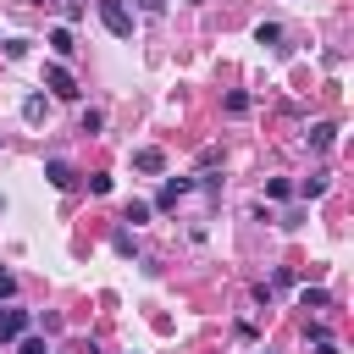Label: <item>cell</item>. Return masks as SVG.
<instances>
[{
	"label": "cell",
	"instance_id": "obj_9",
	"mask_svg": "<svg viewBox=\"0 0 354 354\" xmlns=\"http://www.w3.org/2000/svg\"><path fill=\"white\" fill-rule=\"evenodd\" d=\"M293 194H304V199H321V194H326V171H315V177H310V183H299Z\"/></svg>",
	"mask_w": 354,
	"mask_h": 354
},
{
	"label": "cell",
	"instance_id": "obj_5",
	"mask_svg": "<svg viewBox=\"0 0 354 354\" xmlns=\"http://www.w3.org/2000/svg\"><path fill=\"white\" fill-rule=\"evenodd\" d=\"M133 171L155 177V171H166V155H160V149H133Z\"/></svg>",
	"mask_w": 354,
	"mask_h": 354
},
{
	"label": "cell",
	"instance_id": "obj_4",
	"mask_svg": "<svg viewBox=\"0 0 354 354\" xmlns=\"http://www.w3.org/2000/svg\"><path fill=\"white\" fill-rule=\"evenodd\" d=\"M188 188H194V183H188V177H166V183H160V194H155V205H149V210H177V199H183V194H188Z\"/></svg>",
	"mask_w": 354,
	"mask_h": 354
},
{
	"label": "cell",
	"instance_id": "obj_19",
	"mask_svg": "<svg viewBox=\"0 0 354 354\" xmlns=\"http://www.w3.org/2000/svg\"><path fill=\"white\" fill-rule=\"evenodd\" d=\"M61 11H66V17L77 22V17H83V0H61Z\"/></svg>",
	"mask_w": 354,
	"mask_h": 354
},
{
	"label": "cell",
	"instance_id": "obj_11",
	"mask_svg": "<svg viewBox=\"0 0 354 354\" xmlns=\"http://www.w3.org/2000/svg\"><path fill=\"white\" fill-rule=\"evenodd\" d=\"M266 199H293V183H288V177H271V183H266Z\"/></svg>",
	"mask_w": 354,
	"mask_h": 354
},
{
	"label": "cell",
	"instance_id": "obj_15",
	"mask_svg": "<svg viewBox=\"0 0 354 354\" xmlns=\"http://www.w3.org/2000/svg\"><path fill=\"white\" fill-rule=\"evenodd\" d=\"M0 50H6L11 61H22V55H28V39H0Z\"/></svg>",
	"mask_w": 354,
	"mask_h": 354
},
{
	"label": "cell",
	"instance_id": "obj_8",
	"mask_svg": "<svg viewBox=\"0 0 354 354\" xmlns=\"http://www.w3.org/2000/svg\"><path fill=\"white\" fill-rule=\"evenodd\" d=\"M50 50H55V55L66 61V55L77 50V44H72V28H50Z\"/></svg>",
	"mask_w": 354,
	"mask_h": 354
},
{
	"label": "cell",
	"instance_id": "obj_18",
	"mask_svg": "<svg viewBox=\"0 0 354 354\" xmlns=\"http://www.w3.org/2000/svg\"><path fill=\"white\" fill-rule=\"evenodd\" d=\"M138 11H144V17H160V11H166V0H138Z\"/></svg>",
	"mask_w": 354,
	"mask_h": 354
},
{
	"label": "cell",
	"instance_id": "obj_7",
	"mask_svg": "<svg viewBox=\"0 0 354 354\" xmlns=\"http://www.w3.org/2000/svg\"><path fill=\"white\" fill-rule=\"evenodd\" d=\"M44 177H50L55 188H77V171H72L66 160H44Z\"/></svg>",
	"mask_w": 354,
	"mask_h": 354
},
{
	"label": "cell",
	"instance_id": "obj_2",
	"mask_svg": "<svg viewBox=\"0 0 354 354\" xmlns=\"http://www.w3.org/2000/svg\"><path fill=\"white\" fill-rule=\"evenodd\" d=\"M44 88H50L55 100H77V83H72V72H66L61 61H50V66H44Z\"/></svg>",
	"mask_w": 354,
	"mask_h": 354
},
{
	"label": "cell",
	"instance_id": "obj_16",
	"mask_svg": "<svg viewBox=\"0 0 354 354\" xmlns=\"http://www.w3.org/2000/svg\"><path fill=\"white\" fill-rule=\"evenodd\" d=\"M77 127H83V133H100V127H105V116H100V111H83V116H77Z\"/></svg>",
	"mask_w": 354,
	"mask_h": 354
},
{
	"label": "cell",
	"instance_id": "obj_17",
	"mask_svg": "<svg viewBox=\"0 0 354 354\" xmlns=\"http://www.w3.org/2000/svg\"><path fill=\"white\" fill-rule=\"evenodd\" d=\"M17 354H44V343H39V337H28V332H22V337H17Z\"/></svg>",
	"mask_w": 354,
	"mask_h": 354
},
{
	"label": "cell",
	"instance_id": "obj_21",
	"mask_svg": "<svg viewBox=\"0 0 354 354\" xmlns=\"http://www.w3.org/2000/svg\"><path fill=\"white\" fill-rule=\"evenodd\" d=\"M315 354H343V348H337L332 337H321V343H315Z\"/></svg>",
	"mask_w": 354,
	"mask_h": 354
},
{
	"label": "cell",
	"instance_id": "obj_12",
	"mask_svg": "<svg viewBox=\"0 0 354 354\" xmlns=\"http://www.w3.org/2000/svg\"><path fill=\"white\" fill-rule=\"evenodd\" d=\"M299 304H304V310H326V304H332V299H326V293H321V288H304V293H299Z\"/></svg>",
	"mask_w": 354,
	"mask_h": 354
},
{
	"label": "cell",
	"instance_id": "obj_10",
	"mask_svg": "<svg viewBox=\"0 0 354 354\" xmlns=\"http://www.w3.org/2000/svg\"><path fill=\"white\" fill-rule=\"evenodd\" d=\"M254 39H260V44H282V22H260Z\"/></svg>",
	"mask_w": 354,
	"mask_h": 354
},
{
	"label": "cell",
	"instance_id": "obj_22",
	"mask_svg": "<svg viewBox=\"0 0 354 354\" xmlns=\"http://www.w3.org/2000/svg\"><path fill=\"white\" fill-rule=\"evenodd\" d=\"M260 354H271V348H260Z\"/></svg>",
	"mask_w": 354,
	"mask_h": 354
},
{
	"label": "cell",
	"instance_id": "obj_1",
	"mask_svg": "<svg viewBox=\"0 0 354 354\" xmlns=\"http://www.w3.org/2000/svg\"><path fill=\"white\" fill-rule=\"evenodd\" d=\"M100 22L116 33V39H133V11L122 0H100Z\"/></svg>",
	"mask_w": 354,
	"mask_h": 354
},
{
	"label": "cell",
	"instance_id": "obj_13",
	"mask_svg": "<svg viewBox=\"0 0 354 354\" xmlns=\"http://www.w3.org/2000/svg\"><path fill=\"white\" fill-rule=\"evenodd\" d=\"M22 116L39 122V116H44V94H28V100H22Z\"/></svg>",
	"mask_w": 354,
	"mask_h": 354
},
{
	"label": "cell",
	"instance_id": "obj_14",
	"mask_svg": "<svg viewBox=\"0 0 354 354\" xmlns=\"http://www.w3.org/2000/svg\"><path fill=\"white\" fill-rule=\"evenodd\" d=\"M122 221H133V227H144V221H149V205H144V199H133V205H127V216H122Z\"/></svg>",
	"mask_w": 354,
	"mask_h": 354
},
{
	"label": "cell",
	"instance_id": "obj_6",
	"mask_svg": "<svg viewBox=\"0 0 354 354\" xmlns=\"http://www.w3.org/2000/svg\"><path fill=\"white\" fill-rule=\"evenodd\" d=\"M304 138H310V149H332V144H337V122H315Z\"/></svg>",
	"mask_w": 354,
	"mask_h": 354
},
{
	"label": "cell",
	"instance_id": "obj_3",
	"mask_svg": "<svg viewBox=\"0 0 354 354\" xmlns=\"http://www.w3.org/2000/svg\"><path fill=\"white\" fill-rule=\"evenodd\" d=\"M28 321H33L28 310H17V304H6V310H0V348H6V343H17V337L28 332Z\"/></svg>",
	"mask_w": 354,
	"mask_h": 354
},
{
	"label": "cell",
	"instance_id": "obj_20",
	"mask_svg": "<svg viewBox=\"0 0 354 354\" xmlns=\"http://www.w3.org/2000/svg\"><path fill=\"white\" fill-rule=\"evenodd\" d=\"M11 288H17V282H11V271L0 266V299H11Z\"/></svg>",
	"mask_w": 354,
	"mask_h": 354
}]
</instances>
